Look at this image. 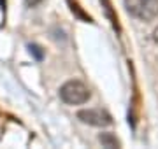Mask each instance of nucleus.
<instances>
[{
	"label": "nucleus",
	"instance_id": "8",
	"mask_svg": "<svg viewBox=\"0 0 158 149\" xmlns=\"http://www.w3.org/2000/svg\"><path fill=\"white\" fill-rule=\"evenodd\" d=\"M25 4H27V7L34 9V7H37L39 4H42V0H25Z\"/></svg>",
	"mask_w": 158,
	"mask_h": 149
},
{
	"label": "nucleus",
	"instance_id": "7",
	"mask_svg": "<svg viewBox=\"0 0 158 149\" xmlns=\"http://www.w3.org/2000/svg\"><path fill=\"white\" fill-rule=\"evenodd\" d=\"M28 51L32 53V54L35 56V60H39V62L44 58V51H42V47L37 46V44H28Z\"/></svg>",
	"mask_w": 158,
	"mask_h": 149
},
{
	"label": "nucleus",
	"instance_id": "2",
	"mask_svg": "<svg viewBox=\"0 0 158 149\" xmlns=\"http://www.w3.org/2000/svg\"><path fill=\"white\" fill-rule=\"evenodd\" d=\"M125 9L139 21H153L158 18V0H125Z\"/></svg>",
	"mask_w": 158,
	"mask_h": 149
},
{
	"label": "nucleus",
	"instance_id": "10",
	"mask_svg": "<svg viewBox=\"0 0 158 149\" xmlns=\"http://www.w3.org/2000/svg\"><path fill=\"white\" fill-rule=\"evenodd\" d=\"M0 6H2V9L6 11V0H0Z\"/></svg>",
	"mask_w": 158,
	"mask_h": 149
},
{
	"label": "nucleus",
	"instance_id": "1",
	"mask_svg": "<svg viewBox=\"0 0 158 149\" xmlns=\"http://www.w3.org/2000/svg\"><path fill=\"white\" fill-rule=\"evenodd\" d=\"M58 95H60V100L63 103H67V105H83L91 97L90 88L77 79L67 81L65 84H62Z\"/></svg>",
	"mask_w": 158,
	"mask_h": 149
},
{
	"label": "nucleus",
	"instance_id": "6",
	"mask_svg": "<svg viewBox=\"0 0 158 149\" xmlns=\"http://www.w3.org/2000/svg\"><path fill=\"white\" fill-rule=\"evenodd\" d=\"M102 4L106 6V12H107V16L111 18V23H113V26L119 32V25H118V18L114 16V12H113V7H111V4H109V0H102Z\"/></svg>",
	"mask_w": 158,
	"mask_h": 149
},
{
	"label": "nucleus",
	"instance_id": "5",
	"mask_svg": "<svg viewBox=\"0 0 158 149\" xmlns=\"http://www.w3.org/2000/svg\"><path fill=\"white\" fill-rule=\"evenodd\" d=\"M98 142L104 146V147H119V140L116 139V135H113V133H100L98 135Z\"/></svg>",
	"mask_w": 158,
	"mask_h": 149
},
{
	"label": "nucleus",
	"instance_id": "9",
	"mask_svg": "<svg viewBox=\"0 0 158 149\" xmlns=\"http://www.w3.org/2000/svg\"><path fill=\"white\" fill-rule=\"evenodd\" d=\"M153 40H155V44H158V26L153 30Z\"/></svg>",
	"mask_w": 158,
	"mask_h": 149
},
{
	"label": "nucleus",
	"instance_id": "3",
	"mask_svg": "<svg viewBox=\"0 0 158 149\" xmlns=\"http://www.w3.org/2000/svg\"><path fill=\"white\" fill-rule=\"evenodd\" d=\"M77 119L85 125L98 126V128H106V126L113 125V116L104 109H83L77 112Z\"/></svg>",
	"mask_w": 158,
	"mask_h": 149
},
{
	"label": "nucleus",
	"instance_id": "4",
	"mask_svg": "<svg viewBox=\"0 0 158 149\" xmlns=\"http://www.w3.org/2000/svg\"><path fill=\"white\" fill-rule=\"evenodd\" d=\"M69 2V7H70V11H72V14H76V16L79 18V19H83L85 23H93V19H91L88 14H86L81 7H79V4L76 2V0H67Z\"/></svg>",
	"mask_w": 158,
	"mask_h": 149
}]
</instances>
